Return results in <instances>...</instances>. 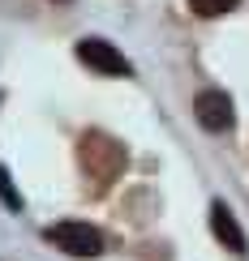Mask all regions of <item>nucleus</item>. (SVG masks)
Wrapping results in <instances>:
<instances>
[{
  "mask_svg": "<svg viewBox=\"0 0 249 261\" xmlns=\"http://www.w3.org/2000/svg\"><path fill=\"white\" fill-rule=\"evenodd\" d=\"M0 201L9 205V210H21V197L13 193V180H9V171L0 167Z\"/></svg>",
  "mask_w": 249,
  "mask_h": 261,
  "instance_id": "nucleus-7",
  "label": "nucleus"
},
{
  "mask_svg": "<svg viewBox=\"0 0 249 261\" xmlns=\"http://www.w3.org/2000/svg\"><path fill=\"white\" fill-rule=\"evenodd\" d=\"M48 240L60 248V253H69V257H99L103 253V236L95 231L90 223H56V227H48Z\"/></svg>",
  "mask_w": 249,
  "mask_h": 261,
  "instance_id": "nucleus-2",
  "label": "nucleus"
},
{
  "mask_svg": "<svg viewBox=\"0 0 249 261\" xmlns=\"http://www.w3.org/2000/svg\"><path fill=\"white\" fill-rule=\"evenodd\" d=\"M193 116H198L202 128L223 133V128H232V99L223 90H202L198 99H193Z\"/></svg>",
  "mask_w": 249,
  "mask_h": 261,
  "instance_id": "nucleus-4",
  "label": "nucleus"
},
{
  "mask_svg": "<svg viewBox=\"0 0 249 261\" xmlns=\"http://www.w3.org/2000/svg\"><path fill=\"white\" fill-rule=\"evenodd\" d=\"M78 163H82V171H86L90 180L112 184V180L125 171L129 154H125L121 141L107 137V133H82V141H78Z\"/></svg>",
  "mask_w": 249,
  "mask_h": 261,
  "instance_id": "nucleus-1",
  "label": "nucleus"
},
{
  "mask_svg": "<svg viewBox=\"0 0 249 261\" xmlns=\"http://www.w3.org/2000/svg\"><path fill=\"white\" fill-rule=\"evenodd\" d=\"M211 231H215V240L228 248V253H236V257H245V253H249V240H245L241 223H236V214H232L223 201H215V205H211Z\"/></svg>",
  "mask_w": 249,
  "mask_h": 261,
  "instance_id": "nucleus-5",
  "label": "nucleus"
},
{
  "mask_svg": "<svg viewBox=\"0 0 249 261\" xmlns=\"http://www.w3.org/2000/svg\"><path fill=\"white\" fill-rule=\"evenodd\" d=\"M241 0H189V9L198 17H219V13H228V9H236Z\"/></svg>",
  "mask_w": 249,
  "mask_h": 261,
  "instance_id": "nucleus-6",
  "label": "nucleus"
},
{
  "mask_svg": "<svg viewBox=\"0 0 249 261\" xmlns=\"http://www.w3.org/2000/svg\"><path fill=\"white\" fill-rule=\"evenodd\" d=\"M78 60L90 64L103 77H129V73H133V64L125 60V51H116L107 39H82L78 43Z\"/></svg>",
  "mask_w": 249,
  "mask_h": 261,
  "instance_id": "nucleus-3",
  "label": "nucleus"
}]
</instances>
